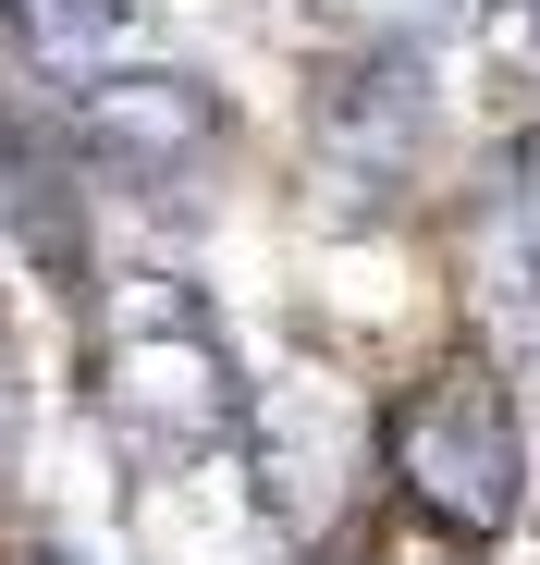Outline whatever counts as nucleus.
Instances as JSON below:
<instances>
[{
    "label": "nucleus",
    "mask_w": 540,
    "mask_h": 565,
    "mask_svg": "<svg viewBox=\"0 0 540 565\" xmlns=\"http://www.w3.org/2000/svg\"><path fill=\"white\" fill-rule=\"evenodd\" d=\"M0 38H13L37 74L86 86V74H111V50L136 38V0H0Z\"/></svg>",
    "instance_id": "nucleus-5"
},
{
    "label": "nucleus",
    "mask_w": 540,
    "mask_h": 565,
    "mask_svg": "<svg viewBox=\"0 0 540 565\" xmlns=\"http://www.w3.org/2000/svg\"><path fill=\"white\" fill-rule=\"evenodd\" d=\"M13 443H25V344L0 320V467H13Z\"/></svg>",
    "instance_id": "nucleus-6"
},
{
    "label": "nucleus",
    "mask_w": 540,
    "mask_h": 565,
    "mask_svg": "<svg viewBox=\"0 0 540 565\" xmlns=\"http://www.w3.org/2000/svg\"><path fill=\"white\" fill-rule=\"evenodd\" d=\"M320 13H356V25H418V13H455V0H320Z\"/></svg>",
    "instance_id": "nucleus-7"
},
{
    "label": "nucleus",
    "mask_w": 540,
    "mask_h": 565,
    "mask_svg": "<svg viewBox=\"0 0 540 565\" xmlns=\"http://www.w3.org/2000/svg\"><path fill=\"white\" fill-rule=\"evenodd\" d=\"M0 222H13V246L62 282H86V210H74V148L62 124H25V111H0Z\"/></svg>",
    "instance_id": "nucleus-4"
},
{
    "label": "nucleus",
    "mask_w": 540,
    "mask_h": 565,
    "mask_svg": "<svg viewBox=\"0 0 540 565\" xmlns=\"http://www.w3.org/2000/svg\"><path fill=\"white\" fill-rule=\"evenodd\" d=\"M62 148L99 160V172H123V184H197L234 148V111L209 99L197 74H86Z\"/></svg>",
    "instance_id": "nucleus-3"
},
{
    "label": "nucleus",
    "mask_w": 540,
    "mask_h": 565,
    "mask_svg": "<svg viewBox=\"0 0 540 565\" xmlns=\"http://www.w3.org/2000/svg\"><path fill=\"white\" fill-rule=\"evenodd\" d=\"M37 565H62V553H37Z\"/></svg>",
    "instance_id": "nucleus-8"
},
{
    "label": "nucleus",
    "mask_w": 540,
    "mask_h": 565,
    "mask_svg": "<svg viewBox=\"0 0 540 565\" xmlns=\"http://www.w3.org/2000/svg\"><path fill=\"white\" fill-rule=\"evenodd\" d=\"M393 443V480L430 529H455V541H504L516 504H528V443H516V394L492 382L479 356H442L418 369V382L393 394L381 418Z\"/></svg>",
    "instance_id": "nucleus-2"
},
{
    "label": "nucleus",
    "mask_w": 540,
    "mask_h": 565,
    "mask_svg": "<svg viewBox=\"0 0 540 565\" xmlns=\"http://www.w3.org/2000/svg\"><path fill=\"white\" fill-rule=\"evenodd\" d=\"M99 430L123 443L136 480H185V467L246 443V369L197 282L136 270L99 308Z\"/></svg>",
    "instance_id": "nucleus-1"
}]
</instances>
